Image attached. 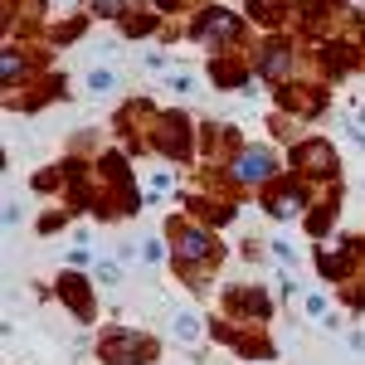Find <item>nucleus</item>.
Instances as JSON below:
<instances>
[{
  "mask_svg": "<svg viewBox=\"0 0 365 365\" xmlns=\"http://www.w3.org/2000/svg\"><path fill=\"white\" fill-rule=\"evenodd\" d=\"M239 175H244V180H263V175H268V156H263V151H244V156H239Z\"/></svg>",
  "mask_w": 365,
  "mask_h": 365,
  "instance_id": "f257e3e1",
  "label": "nucleus"
},
{
  "mask_svg": "<svg viewBox=\"0 0 365 365\" xmlns=\"http://www.w3.org/2000/svg\"><path fill=\"white\" fill-rule=\"evenodd\" d=\"M88 88H93V93H113L117 73H113V68H93V73H88Z\"/></svg>",
  "mask_w": 365,
  "mask_h": 365,
  "instance_id": "f03ea898",
  "label": "nucleus"
},
{
  "mask_svg": "<svg viewBox=\"0 0 365 365\" xmlns=\"http://www.w3.org/2000/svg\"><path fill=\"white\" fill-rule=\"evenodd\" d=\"M307 312H312V317H322V312H327V297H322V292H312V297H307Z\"/></svg>",
  "mask_w": 365,
  "mask_h": 365,
  "instance_id": "20e7f679",
  "label": "nucleus"
},
{
  "mask_svg": "<svg viewBox=\"0 0 365 365\" xmlns=\"http://www.w3.org/2000/svg\"><path fill=\"white\" fill-rule=\"evenodd\" d=\"M175 336H180V341H195L200 336V322L190 317V312H180V317H175Z\"/></svg>",
  "mask_w": 365,
  "mask_h": 365,
  "instance_id": "7ed1b4c3",
  "label": "nucleus"
}]
</instances>
